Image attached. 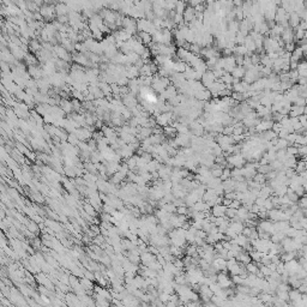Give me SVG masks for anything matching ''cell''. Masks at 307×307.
<instances>
[{"label":"cell","mask_w":307,"mask_h":307,"mask_svg":"<svg viewBox=\"0 0 307 307\" xmlns=\"http://www.w3.org/2000/svg\"><path fill=\"white\" fill-rule=\"evenodd\" d=\"M161 207L163 210H166L168 214H175V212H177V207H175L173 203H166V204H163Z\"/></svg>","instance_id":"obj_3"},{"label":"cell","mask_w":307,"mask_h":307,"mask_svg":"<svg viewBox=\"0 0 307 307\" xmlns=\"http://www.w3.org/2000/svg\"><path fill=\"white\" fill-rule=\"evenodd\" d=\"M241 207V202L238 199H233L230 202V205L229 207H233V209H239V207Z\"/></svg>","instance_id":"obj_5"},{"label":"cell","mask_w":307,"mask_h":307,"mask_svg":"<svg viewBox=\"0 0 307 307\" xmlns=\"http://www.w3.org/2000/svg\"><path fill=\"white\" fill-rule=\"evenodd\" d=\"M226 210H227V207H224L223 204H216L211 207V215L215 217H223L226 214Z\"/></svg>","instance_id":"obj_1"},{"label":"cell","mask_w":307,"mask_h":307,"mask_svg":"<svg viewBox=\"0 0 307 307\" xmlns=\"http://www.w3.org/2000/svg\"><path fill=\"white\" fill-rule=\"evenodd\" d=\"M258 263L256 261H250L248 264H246V270H247V274H256L258 271Z\"/></svg>","instance_id":"obj_2"},{"label":"cell","mask_w":307,"mask_h":307,"mask_svg":"<svg viewBox=\"0 0 307 307\" xmlns=\"http://www.w3.org/2000/svg\"><path fill=\"white\" fill-rule=\"evenodd\" d=\"M224 216L228 218V220H231V218H234L235 216H236V209H233V207H227V210H226V214Z\"/></svg>","instance_id":"obj_4"}]
</instances>
